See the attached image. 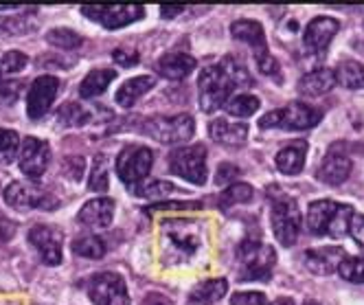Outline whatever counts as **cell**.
Wrapping results in <instances>:
<instances>
[{
	"label": "cell",
	"mask_w": 364,
	"mask_h": 305,
	"mask_svg": "<svg viewBox=\"0 0 364 305\" xmlns=\"http://www.w3.org/2000/svg\"><path fill=\"white\" fill-rule=\"evenodd\" d=\"M268 200L272 205L270 222H272L277 242L281 246H294L301 235V226H303V215H301L296 200L290 198L288 193H283L279 187L268 189Z\"/></svg>",
	"instance_id": "1"
},
{
	"label": "cell",
	"mask_w": 364,
	"mask_h": 305,
	"mask_svg": "<svg viewBox=\"0 0 364 305\" xmlns=\"http://www.w3.org/2000/svg\"><path fill=\"white\" fill-rule=\"evenodd\" d=\"M230 36L252 48V55H255L259 70H262L264 75H268V77L281 82V66L274 60V55L270 53L266 31H264L262 24H259L257 20H235L230 24Z\"/></svg>",
	"instance_id": "2"
},
{
	"label": "cell",
	"mask_w": 364,
	"mask_h": 305,
	"mask_svg": "<svg viewBox=\"0 0 364 305\" xmlns=\"http://www.w3.org/2000/svg\"><path fill=\"white\" fill-rule=\"evenodd\" d=\"M323 119V110L307 106L305 101H292L281 110H272L268 114H264L259 119V128L262 130H270V128H281V130H309L318 125Z\"/></svg>",
	"instance_id": "3"
},
{
	"label": "cell",
	"mask_w": 364,
	"mask_h": 305,
	"mask_svg": "<svg viewBox=\"0 0 364 305\" xmlns=\"http://www.w3.org/2000/svg\"><path fill=\"white\" fill-rule=\"evenodd\" d=\"M235 88V84L230 82V77L226 75V70L220 64L206 66L200 73L198 80V97H200V108L211 114L220 108H224L228 104V97Z\"/></svg>",
	"instance_id": "4"
},
{
	"label": "cell",
	"mask_w": 364,
	"mask_h": 305,
	"mask_svg": "<svg viewBox=\"0 0 364 305\" xmlns=\"http://www.w3.org/2000/svg\"><path fill=\"white\" fill-rule=\"evenodd\" d=\"M143 134L149 139L159 141L163 145H180L187 143L193 132H196V123L189 114H176V117H151L143 121Z\"/></svg>",
	"instance_id": "5"
},
{
	"label": "cell",
	"mask_w": 364,
	"mask_h": 305,
	"mask_svg": "<svg viewBox=\"0 0 364 305\" xmlns=\"http://www.w3.org/2000/svg\"><path fill=\"white\" fill-rule=\"evenodd\" d=\"M237 262L242 268V279H268L277 264V252L272 246L246 240L237 248Z\"/></svg>",
	"instance_id": "6"
},
{
	"label": "cell",
	"mask_w": 364,
	"mask_h": 305,
	"mask_svg": "<svg viewBox=\"0 0 364 305\" xmlns=\"http://www.w3.org/2000/svg\"><path fill=\"white\" fill-rule=\"evenodd\" d=\"M151 165H154V151L149 147H145V145H127V147L121 149V154L117 156L114 169H117V176L127 187H136L149 176Z\"/></svg>",
	"instance_id": "7"
},
{
	"label": "cell",
	"mask_w": 364,
	"mask_h": 305,
	"mask_svg": "<svg viewBox=\"0 0 364 305\" xmlns=\"http://www.w3.org/2000/svg\"><path fill=\"white\" fill-rule=\"evenodd\" d=\"M169 169L185 178V181L193 185H204L209 178V169H206V147L204 145H182L171 151L169 156Z\"/></svg>",
	"instance_id": "8"
},
{
	"label": "cell",
	"mask_w": 364,
	"mask_h": 305,
	"mask_svg": "<svg viewBox=\"0 0 364 305\" xmlns=\"http://www.w3.org/2000/svg\"><path fill=\"white\" fill-rule=\"evenodd\" d=\"M5 202L18 211H31V209L50 211L60 207V200L53 193L31 183H11L5 189Z\"/></svg>",
	"instance_id": "9"
},
{
	"label": "cell",
	"mask_w": 364,
	"mask_h": 305,
	"mask_svg": "<svg viewBox=\"0 0 364 305\" xmlns=\"http://www.w3.org/2000/svg\"><path fill=\"white\" fill-rule=\"evenodd\" d=\"M88 296L95 305H129L123 277L117 272H99L90 279Z\"/></svg>",
	"instance_id": "10"
},
{
	"label": "cell",
	"mask_w": 364,
	"mask_h": 305,
	"mask_svg": "<svg viewBox=\"0 0 364 305\" xmlns=\"http://www.w3.org/2000/svg\"><path fill=\"white\" fill-rule=\"evenodd\" d=\"M60 88H62V82L58 77H53V75H40L38 80H33V84L27 90L29 119H33V121L42 119L48 112V108L53 106Z\"/></svg>",
	"instance_id": "11"
},
{
	"label": "cell",
	"mask_w": 364,
	"mask_h": 305,
	"mask_svg": "<svg viewBox=\"0 0 364 305\" xmlns=\"http://www.w3.org/2000/svg\"><path fill=\"white\" fill-rule=\"evenodd\" d=\"M82 14L106 29H121L143 18L145 9L139 5H114V7H82Z\"/></svg>",
	"instance_id": "12"
},
{
	"label": "cell",
	"mask_w": 364,
	"mask_h": 305,
	"mask_svg": "<svg viewBox=\"0 0 364 305\" xmlns=\"http://www.w3.org/2000/svg\"><path fill=\"white\" fill-rule=\"evenodd\" d=\"M341 31V22L331 16H316L314 20H309L303 33V46L309 50L311 55H321L327 50L336 33Z\"/></svg>",
	"instance_id": "13"
},
{
	"label": "cell",
	"mask_w": 364,
	"mask_h": 305,
	"mask_svg": "<svg viewBox=\"0 0 364 305\" xmlns=\"http://www.w3.org/2000/svg\"><path fill=\"white\" fill-rule=\"evenodd\" d=\"M48 163H50V145L36 137L24 139L20 151V171L27 178H31V181H38L46 171Z\"/></svg>",
	"instance_id": "14"
},
{
	"label": "cell",
	"mask_w": 364,
	"mask_h": 305,
	"mask_svg": "<svg viewBox=\"0 0 364 305\" xmlns=\"http://www.w3.org/2000/svg\"><path fill=\"white\" fill-rule=\"evenodd\" d=\"M29 242L36 246L40 257L46 266H60L62 264V233L55 226L36 224L29 231Z\"/></svg>",
	"instance_id": "15"
},
{
	"label": "cell",
	"mask_w": 364,
	"mask_h": 305,
	"mask_svg": "<svg viewBox=\"0 0 364 305\" xmlns=\"http://www.w3.org/2000/svg\"><path fill=\"white\" fill-rule=\"evenodd\" d=\"M345 250L336 246H325V248H311L305 252V268L318 277H327L341 268L345 259Z\"/></svg>",
	"instance_id": "16"
},
{
	"label": "cell",
	"mask_w": 364,
	"mask_h": 305,
	"mask_svg": "<svg viewBox=\"0 0 364 305\" xmlns=\"http://www.w3.org/2000/svg\"><path fill=\"white\" fill-rule=\"evenodd\" d=\"M349 173H351V161L347 154H343V151H338V149H331L323 159L321 167L316 169V178L329 187L343 185L349 178Z\"/></svg>",
	"instance_id": "17"
},
{
	"label": "cell",
	"mask_w": 364,
	"mask_h": 305,
	"mask_svg": "<svg viewBox=\"0 0 364 305\" xmlns=\"http://www.w3.org/2000/svg\"><path fill=\"white\" fill-rule=\"evenodd\" d=\"M112 218H114V200L110 198L88 200L80 209V215H77V220L88 228H106L112 224Z\"/></svg>",
	"instance_id": "18"
},
{
	"label": "cell",
	"mask_w": 364,
	"mask_h": 305,
	"mask_svg": "<svg viewBox=\"0 0 364 305\" xmlns=\"http://www.w3.org/2000/svg\"><path fill=\"white\" fill-rule=\"evenodd\" d=\"M191 222H167L165 224V233L169 237V248L178 250V255L187 257V255H193V252L200 248V240H198V233L196 231H189Z\"/></svg>",
	"instance_id": "19"
},
{
	"label": "cell",
	"mask_w": 364,
	"mask_h": 305,
	"mask_svg": "<svg viewBox=\"0 0 364 305\" xmlns=\"http://www.w3.org/2000/svg\"><path fill=\"white\" fill-rule=\"evenodd\" d=\"M336 84H338L336 73L331 68L323 66V68L305 73L303 77L299 80V84H296V90L303 97H321V95H327L329 90H333Z\"/></svg>",
	"instance_id": "20"
},
{
	"label": "cell",
	"mask_w": 364,
	"mask_h": 305,
	"mask_svg": "<svg viewBox=\"0 0 364 305\" xmlns=\"http://www.w3.org/2000/svg\"><path fill=\"white\" fill-rule=\"evenodd\" d=\"M209 137L224 147H242L248 139V125L215 119L209 123Z\"/></svg>",
	"instance_id": "21"
},
{
	"label": "cell",
	"mask_w": 364,
	"mask_h": 305,
	"mask_svg": "<svg viewBox=\"0 0 364 305\" xmlns=\"http://www.w3.org/2000/svg\"><path fill=\"white\" fill-rule=\"evenodd\" d=\"M338 207H341V205H338V202H331V200H316V202H311L309 209H307V218H305L307 231L314 233V235H327Z\"/></svg>",
	"instance_id": "22"
},
{
	"label": "cell",
	"mask_w": 364,
	"mask_h": 305,
	"mask_svg": "<svg viewBox=\"0 0 364 305\" xmlns=\"http://www.w3.org/2000/svg\"><path fill=\"white\" fill-rule=\"evenodd\" d=\"M196 66H198L196 58H191L187 53H167L159 60L156 70H159L163 77L178 82V80H185L189 73H193Z\"/></svg>",
	"instance_id": "23"
},
{
	"label": "cell",
	"mask_w": 364,
	"mask_h": 305,
	"mask_svg": "<svg viewBox=\"0 0 364 305\" xmlns=\"http://www.w3.org/2000/svg\"><path fill=\"white\" fill-rule=\"evenodd\" d=\"M305 156H307V143L305 141H292L288 147H283L274 163H277V169L285 176H296L303 171V165H305Z\"/></svg>",
	"instance_id": "24"
},
{
	"label": "cell",
	"mask_w": 364,
	"mask_h": 305,
	"mask_svg": "<svg viewBox=\"0 0 364 305\" xmlns=\"http://www.w3.org/2000/svg\"><path fill=\"white\" fill-rule=\"evenodd\" d=\"M156 84V80L151 75H141V77H132L127 80L114 95V101L121 108H132L141 97L147 95V90H151Z\"/></svg>",
	"instance_id": "25"
},
{
	"label": "cell",
	"mask_w": 364,
	"mask_h": 305,
	"mask_svg": "<svg viewBox=\"0 0 364 305\" xmlns=\"http://www.w3.org/2000/svg\"><path fill=\"white\" fill-rule=\"evenodd\" d=\"M228 292L226 279H209V282L198 284L189 292V305H213Z\"/></svg>",
	"instance_id": "26"
},
{
	"label": "cell",
	"mask_w": 364,
	"mask_h": 305,
	"mask_svg": "<svg viewBox=\"0 0 364 305\" xmlns=\"http://www.w3.org/2000/svg\"><path fill=\"white\" fill-rule=\"evenodd\" d=\"M36 9L27 7V11H22L20 16H9L0 18V38H14V36H24L36 31Z\"/></svg>",
	"instance_id": "27"
},
{
	"label": "cell",
	"mask_w": 364,
	"mask_h": 305,
	"mask_svg": "<svg viewBox=\"0 0 364 305\" xmlns=\"http://www.w3.org/2000/svg\"><path fill=\"white\" fill-rule=\"evenodd\" d=\"M114 80H117V73L110 70V68L90 70L86 77H84V82L80 84V95L84 99H95V97H99L103 90H106Z\"/></svg>",
	"instance_id": "28"
},
{
	"label": "cell",
	"mask_w": 364,
	"mask_h": 305,
	"mask_svg": "<svg viewBox=\"0 0 364 305\" xmlns=\"http://www.w3.org/2000/svg\"><path fill=\"white\" fill-rule=\"evenodd\" d=\"M92 112L86 110L82 104H75V101H68L58 110V123H62L64 128H84L92 121Z\"/></svg>",
	"instance_id": "29"
},
{
	"label": "cell",
	"mask_w": 364,
	"mask_h": 305,
	"mask_svg": "<svg viewBox=\"0 0 364 305\" xmlns=\"http://www.w3.org/2000/svg\"><path fill=\"white\" fill-rule=\"evenodd\" d=\"M333 73H336V80H338V84H341V86L351 88V90L364 88V64L353 62V60L341 62Z\"/></svg>",
	"instance_id": "30"
},
{
	"label": "cell",
	"mask_w": 364,
	"mask_h": 305,
	"mask_svg": "<svg viewBox=\"0 0 364 305\" xmlns=\"http://www.w3.org/2000/svg\"><path fill=\"white\" fill-rule=\"evenodd\" d=\"M252 198H255V189L250 185L235 183L220 193L218 205H220V209H228V207H235V205H246V202H250Z\"/></svg>",
	"instance_id": "31"
},
{
	"label": "cell",
	"mask_w": 364,
	"mask_h": 305,
	"mask_svg": "<svg viewBox=\"0 0 364 305\" xmlns=\"http://www.w3.org/2000/svg\"><path fill=\"white\" fill-rule=\"evenodd\" d=\"M73 252L86 259H101L108 252V246L97 235H84L73 242Z\"/></svg>",
	"instance_id": "32"
},
{
	"label": "cell",
	"mask_w": 364,
	"mask_h": 305,
	"mask_svg": "<svg viewBox=\"0 0 364 305\" xmlns=\"http://www.w3.org/2000/svg\"><path fill=\"white\" fill-rule=\"evenodd\" d=\"M224 108H226V112L230 117L248 119L259 110V97H255V95H237V97L228 99V104Z\"/></svg>",
	"instance_id": "33"
},
{
	"label": "cell",
	"mask_w": 364,
	"mask_h": 305,
	"mask_svg": "<svg viewBox=\"0 0 364 305\" xmlns=\"http://www.w3.org/2000/svg\"><path fill=\"white\" fill-rule=\"evenodd\" d=\"M220 66L226 70V75L230 77V82L235 84V88H237V86H252L250 73H248L246 64H244L240 58H235V55H226V58L220 62Z\"/></svg>",
	"instance_id": "34"
},
{
	"label": "cell",
	"mask_w": 364,
	"mask_h": 305,
	"mask_svg": "<svg viewBox=\"0 0 364 305\" xmlns=\"http://www.w3.org/2000/svg\"><path fill=\"white\" fill-rule=\"evenodd\" d=\"M108 159L106 154H97L95 163H92V171H90V181H88V189L95 193H106L108 191Z\"/></svg>",
	"instance_id": "35"
},
{
	"label": "cell",
	"mask_w": 364,
	"mask_h": 305,
	"mask_svg": "<svg viewBox=\"0 0 364 305\" xmlns=\"http://www.w3.org/2000/svg\"><path fill=\"white\" fill-rule=\"evenodd\" d=\"M46 42L50 46H58V48H64V50H73L77 46H82V36L70 31V29H50L46 33Z\"/></svg>",
	"instance_id": "36"
},
{
	"label": "cell",
	"mask_w": 364,
	"mask_h": 305,
	"mask_svg": "<svg viewBox=\"0 0 364 305\" xmlns=\"http://www.w3.org/2000/svg\"><path fill=\"white\" fill-rule=\"evenodd\" d=\"M132 191L139 198H165L167 193L176 191V185L167 183V181H147V183L132 187Z\"/></svg>",
	"instance_id": "37"
},
{
	"label": "cell",
	"mask_w": 364,
	"mask_h": 305,
	"mask_svg": "<svg viewBox=\"0 0 364 305\" xmlns=\"http://www.w3.org/2000/svg\"><path fill=\"white\" fill-rule=\"evenodd\" d=\"M355 211L349 207V205H341L338 207V211H336V215H333V222H331V226H329V233L327 235H331L333 240H341V237H345L347 233H349V222H351V215H353Z\"/></svg>",
	"instance_id": "38"
},
{
	"label": "cell",
	"mask_w": 364,
	"mask_h": 305,
	"mask_svg": "<svg viewBox=\"0 0 364 305\" xmlns=\"http://www.w3.org/2000/svg\"><path fill=\"white\" fill-rule=\"evenodd\" d=\"M20 147V137L14 130H0V163L9 165L14 163Z\"/></svg>",
	"instance_id": "39"
},
{
	"label": "cell",
	"mask_w": 364,
	"mask_h": 305,
	"mask_svg": "<svg viewBox=\"0 0 364 305\" xmlns=\"http://www.w3.org/2000/svg\"><path fill=\"white\" fill-rule=\"evenodd\" d=\"M338 272H341L345 282L364 284V257H345Z\"/></svg>",
	"instance_id": "40"
},
{
	"label": "cell",
	"mask_w": 364,
	"mask_h": 305,
	"mask_svg": "<svg viewBox=\"0 0 364 305\" xmlns=\"http://www.w3.org/2000/svg\"><path fill=\"white\" fill-rule=\"evenodd\" d=\"M29 64V58L20 53V50H9V53L3 55V60H0V73L3 75H9V73H18L22 70L24 66Z\"/></svg>",
	"instance_id": "41"
},
{
	"label": "cell",
	"mask_w": 364,
	"mask_h": 305,
	"mask_svg": "<svg viewBox=\"0 0 364 305\" xmlns=\"http://www.w3.org/2000/svg\"><path fill=\"white\" fill-rule=\"evenodd\" d=\"M202 202L193 200V202H156V205H149L145 209V213H154V211H200Z\"/></svg>",
	"instance_id": "42"
},
{
	"label": "cell",
	"mask_w": 364,
	"mask_h": 305,
	"mask_svg": "<svg viewBox=\"0 0 364 305\" xmlns=\"http://www.w3.org/2000/svg\"><path fill=\"white\" fill-rule=\"evenodd\" d=\"M84 167H86V161L82 159V156H70V159H66L64 161V165H62V169H64V173L70 178V181H82V176H84Z\"/></svg>",
	"instance_id": "43"
},
{
	"label": "cell",
	"mask_w": 364,
	"mask_h": 305,
	"mask_svg": "<svg viewBox=\"0 0 364 305\" xmlns=\"http://www.w3.org/2000/svg\"><path fill=\"white\" fill-rule=\"evenodd\" d=\"M230 305H266V296L262 292H237L232 294Z\"/></svg>",
	"instance_id": "44"
},
{
	"label": "cell",
	"mask_w": 364,
	"mask_h": 305,
	"mask_svg": "<svg viewBox=\"0 0 364 305\" xmlns=\"http://www.w3.org/2000/svg\"><path fill=\"white\" fill-rule=\"evenodd\" d=\"M349 235L353 237V242L358 246L364 248V215L362 213H353L351 222H349Z\"/></svg>",
	"instance_id": "45"
},
{
	"label": "cell",
	"mask_w": 364,
	"mask_h": 305,
	"mask_svg": "<svg viewBox=\"0 0 364 305\" xmlns=\"http://www.w3.org/2000/svg\"><path fill=\"white\" fill-rule=\"evenodd\" d=\"M235 176H240V167L230 165V163H222V165L218 167V173H215V183H218V185H226V183H230Z\"/></svg>",
	"instance_id": "46"
},
{
	"label": "cell",
	"mask_w": 364,
	"mask_h": 305,
	"mask_svg": "<svg viewBox=\"0 0 364 305\" xmlns=\"http://www.w3.org/2000/svg\"><path fill=\"white\" fill-rule=\"evenodd\" d=\"M22 90V82H11V80H0V97L5 99H16Z\"/></svg>",
	"instance_id": "47"
},
{
	"label": "cell",
	"mask_w": 364,
	"mask_h": 305,
	"mask_svg": "<svg viewBox=\"0 0 364 305\" xmlns=\"http://www.w3.org/2000/svg\"><path fill=\"white\" fill-rule=\"evenodd\" d=\"M112 58H114V62H119L121 66H134V64L139 62V55H136V53H127L125 48H117Z\"/></svg>",
	"instance_id": "48"
},
{
	"label": "cell",
	"mask_w": 364,
	"mask_h": 305,
	"mask_svg": "<svg viewBox=\"0 0 364 305\" xmlns=\"http://www.w3.org/2000/svg\"><path fill=\"white\" fill-rule=\"evenodd\" d=\"M143 305H173V301L163 292H147L143 299Z\"/></svg>",
	"instance_id": "49"
},
{
	"label": "cell",
	"mask_w": 364,
	"mask_h": 305,
	"mask_svg": "<svg viewBox=\"0 0 364 305\" xmlns=\"http://www.w3.org/2000/svg\"><path fill=\"white\" fill-rule=\"evenodd\" d=\"M182 11H185V7H171V5H165V7L161 9V16H163L165 20H171V18L180 16Z\"/></svg>",
	"instance_id": "50"
},
{
	"label": "cell",
	"mask_w": 364,
	"mask_h": 305,
	"mask_svg": "<svg viewBox=\"0 0 364 305\" xmlns=\"http://www.w3.org/2000/svg\"><path fill=\"white\" fill-rule=\"evenodd\" d=\"M270 305H294V301H292V299H285V296H281V299L272 301Z\"/></svg>",
	"instance_id": "51"
},
{
	"label": "cell",
	"mask_w": 364,
	"mask_h": 305,
	"mask_svg": "<svg viewBox=\"0 0 364 305\" xmlns=\"http://www.w3.org/2000/svg\"><path fill=\"white\" fill-rule=\"evenodd\" d=\"M0 305H18L16 301H0Z\"/></svg>",
	"instance_id": "52"
},
{
	"label": "cell",
	"mask_w": 364,
	"mask_h": 305,
	"mask_svg": "<svg viewBox=\"0 0 364 305\" xmlns=\"http://www.w3.org/2000/svg\"><path fill=\"white\" fill-rule=\"evenodd\" d=\"M305 305H321V303H318V301H307Z\"/></svg>",
	"instance_id": "53"
}]
</instances>
